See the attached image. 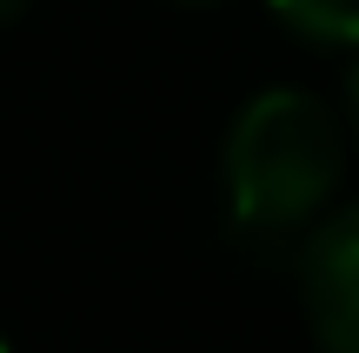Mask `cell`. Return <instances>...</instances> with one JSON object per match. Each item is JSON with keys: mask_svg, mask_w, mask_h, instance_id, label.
I'll list each match as a JSON object with an SVG mask.
<instances>
[{"mask_svg": "<svg viewBox=\"0 0 359 353\" xmlns=\"http://www.w3.org/2000/svg\"><path fill=\"white\" fill-rule=\"evenodd\" d=\"M346 140L326 100L299 87H266L246 100V114L226 133V200L233 227L253 240H280L306 227L333 200Z\"/></svg>", "mask_w": 359, "mask_h": 353, "instance_id": "obj_1", "label": "cell"}, {"mask_svg": "<svg viewBox=\"0 0 359 353\" xmlns=\"http://www.w3.org/2000/svg\"><path fill=\"white\" fill-rule=\"evenodd\" d=\"M0 353H7V347H0Z\"/></svg>", "mask_w": 359, "mask_h": 353, "instance_id": "obj_6", "label": "cell"}, {"mask_svg": "<svg viewBox=\"0 0 359 353\" xmlns=\"http://www.w3.org/2000/svg\"><path fill=\"white\" fill-rule=\"evenodd\" d=\"M299 293H306L313 340L326 353H359V213L313 234L306 267H299Z\"/></svg>", "mask_w": 359, "mask_h": 353, "instance_id": "obj_2", "label": "cell"}, {"mask_svg": "<svg viewBox=\"0 0 359 353\" xmlns=\"http://www.w3.org/2000/svg\"><path fill=\"white\" fill-rule=\"evenodd\" d=\"M27 7V0H0V20H13V13H20Z\"/></svg>", "mask_w": 359, "mask_h": 353, "instance_id": "obj_4", "label": "cell"}, {"mask_svg": "<svg viewBox=\"0 0 359 353\" xmlns=\"http://www.w3.org/2000/svg\"><path fill=\"white\" fill-rule=\"evenodd\" d=\"M353 120H359V67H353Z\"/></svg>", "mask_w": 359, "mask_h": 353, "instance_id": "obj_5", "label": "cell"}, {"mask_svg": "<svg viewBox=\"0 0 359 353\" xmlns=\"http://www.w3.org/2000/svg\"><path fill=\"white\" fill-rule=\"evenodd\" d=\"M266 7L320 47H359V0H266Z\"/></svg>", "mask_w": 359, "mask_h": 353, "instance_id": "obj_3", "label": "cell"}]
</instances>
